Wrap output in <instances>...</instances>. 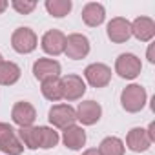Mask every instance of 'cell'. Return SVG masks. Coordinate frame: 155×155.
Returning a JSON list of instances; mask_svg holds the SVG:
<instances>
[{"instance_id":"cell-1","label":"cell","mask_w":155,"mask_h":155,"mask_svg":"<svg viewBox=\"0 0 155 155\" xmlns=\"http://www.w3.org/2000/svg\"><path fill=\"white\" fill-rule=\"evenodd\" d=\"M146 99H148L146 90H144L142 86H139V84H130V86H126V88L122 90V93H120V104H122V108H124L126 111H130V113L140 111V110L144 108V104H146Z\"/></svg>"},{"instance_id":"cell-2","label":"cell","mask_w":155,"mask_h":155,"mask_svg":"<svg viewBox=\"0 0 155 155\" xmlns=\"http://www.w3.org/2000/svg\"><path fill=\"white\" fill-rule=\"evenodd\" d=\"M115 71L119 77L122 79H137L142 71V64H140V58L133 53H122L119 55V58L115 60Z\"/></svg>"},{"instance_id":"cell-3","label":"cell","mask_w":155,"mask_h":155,"mask_svg":"<svg viewBox=\"0 0 155 155\" xmlns=\"http://www.w3.org/2000/svg\"><path fill=\"white\" fill-rule=\"evenodd\" d=\"M37 44H38V38H37L35 31L29 28H18L11 35V46L17 53H22V55L31 53V51H35Z\"/></svg>"},{"instance_id":"cell-4","label":"cell","mask_w":155,"mask_h":155,"mask_svg":"<svg viewBox=\"0 0 155 155\" xmlns=\"http://www.w3.org/2000/svg\"><path fill=\"white\" fill-rule=\"evenodd\" d=\"M62 99L66 101H79L86 93V82L79 75H64L60 79Z\"/></svg>"},{"instance_id":"cell-5","label":"cell","mask_w":155,"mask_h":155,"mask_svg":"<svg viewBox=\"0 0 155 155\" xmlns=\"http://www.w3.org/2000/svg\"><path fill=\"white\" fill-rule=\"evenodd\" d=\"M64 53L73 58V60H81L90 53V40L86 35L81 33H71L69 37H66V48Z\"/></svg>"},{"instance_id":"cell-6","label":"cell","mask_w":155,"mask_h":155,"mask_svg":"<svg viewBox=\"0 0 155 155\" xmlns=\"http://www.w3.org/2000/svg\"><path fill=\"white\" fill-rule=\"evenodd\" d=\"M49 122L55 126V128H68V126H73L75 120H77V111L69 106V104H55L51 110H49V115H48Z\"/></svg>"},{"instance_id":"cell-7","label":"cell","mask_w":155,"mask_h":155,"mask_svg":"<svg viewBox=\"0 0 155 155\" xmlns=\"http://www.w3.org/2000/svg\"><path fill=\"white\" fill-rule=\"evenodd\" d=\"M84 77H86V81H88L90 86H93V88H104L111 81V69L106 64L95 62V64H90L84 69Z\"/></svg>"},{"instance_id":"cell-8","label":"cell","mask_w":155,"mask_h":155,"mask_svg":"<svg viewBox=\"0 0 155 155\" xmlns=\"http://www.w3.org/2000/svg\"><path fill=\"white\" fill-rule=\"evenodd\" d=\"M106 33H108V38H110L111 42L122 44V42H126V40L131 37V22H128V20L122 18V17L111 18V20L108 22Z\"/></svg>"},{"instance_id":"cell-9","label":"cell","mask_w":155,"mask_h":155,"mask_svg":"<svg viewBox=\"0 0 155 155\" xmlns=\"http://www.w3.org/2000/svg\"><path fill=\"white\" fill-rule=\"evenodd\" d=\"M75 111H77V120H81L84 126H91V124L99 122L101 115H102V108L95 101H84V102H81L79 108H77Z\"/></svg>"},{"instance_id":"cell-10","label":"cell","mask_w":155,"mask_h":155,"mask_svg":"<svg viewBox=\"0 0 155 155\" xmlns=\"http://www.w3.org/2000/svg\"><path fill=\"white\" fill-rule=\"evenodd\" d=\"M42 49L48 53V55H60L64 53V48H66V35L58 29H49L48 33H44L42 37V42H40Z\"/></svg>"},{"instance_id":"cell-11","label":"cell","mask_w":155,"mask_h":155,"mask_svg":"<svg viewBox=\"0 0 155 155\" xmlns=\"http://www.w3.org/2000/svg\"><path fill=\"white\" fill-rule=\"evenodd\" d=\"M11 119L15 124H18L20 128H28V126H33L35 119H37V111L33 108V104L26 102V101H20L13 106L11 110Z\"/></svg>"},{"instance_id":"cell-12","label":"cell","mask_w":155,"mask_h":155,"mask_svg":"<svg viewBox=\"0 0 155 155\" xmlns=\"http://www.w3.org/2000/svg\"><path fill=\"white\" fill-rule=\"evenodd\" d=\"M60 64L53 58H38L33 64V75L37 81H46V79H53V77L60 75Z\"/></svg>"},{"instance_id":"cell-13","label":"cell","mask_w":155,"mask_h":155,"mask_svg":"<svg viewBox=\"0 0 155 155\" xmlns=\"http://www.w3.org/2000/svg\"><path fill=\"white\" fill-rule=\"evenodd\" d=\"M131 35L140 42H150L155 37V22L150 17H139L131 22Z\"/></svg>"},{"instance_id":"cell-14","label":"cell","mask_w":155,"mask_h":155,"mask_svg":"<svg viewBox=\"0 0 155 155\" xmlns=\"http://www.w3.org/2000/svg\"><path fill=\"white\" fill-rule=\"evenodd\" d=\"M62 142L69 150H81L86 144V131L81 126H77V124L68 126L62 131Z\"/></svg>"},{"instance_id":"cell-15","label":"cell","mask_w":155,"mask_h":155,"mask_svg":"<svg viewBox=\"0 0 155 155\" xmlns=\"http://www.w3.org/2000/svg\"><path fill=\"white\" fill-rule=\"evenodd\" d=\"M126 144H128V148L131 151L140 153V151H146L151 146V139L148 137V133H146L144 128H133V130L128 131Z\"/></svg>"},{"instance_id":"cell-16","label":"cell","mask_w":155,"mask_h":155,"mask_svg":"<svg viewBox=\"0 0 155 155\" xmlns=\"http://www.w3.org/2000/svg\"><path fill=\"white\" fill-rule=\"evenodd\" d=\"M106 18V9L102 4L99 2H90L82 8V20L86 22V26L90 28H97L104 22Z\"/></svg>"},{"instance_id":"cell-17","label":"cell","mask_w":155,"mask_h":155,"mask_svg":"<svg viewBox=\"0 0 155 155\" xmlns=\"http://www.w3.org/2000/svg\"><path fill=\"white\" fill-rule=\"evenodd\" d=\"M20 79V68L15 62H0V84L2 86H13Z\"/></svg>"},{"instance_id":"cell-18","label":"cell","mask_w":155,"mask_h":155,"mask_svg":"<svg viewBox=\"0 0 155 155\" xmlns=\"http://www.w3.org/2000/svg\"><path fill=\"white\" fill-rule=\"evenodd\" d=\"M42 95L51 101V102H57L62 99V88H60V77H53V79H46L42 81Z\"/></svg>"},{"instance_id":"cell-19","label":"cell","mask_w":155,"mask_h":155,"mask_svg":"<svg viewBox=\"0 0 155 155\" xmlns=\"http://www.w3.org/2000/svg\"><path fill=\"white\" fill-rule=\"evenodd\" d=\"M18 139H20L22 146H26V148H29V150H37V148H40L38 128H35V126L20 128V130H18Z\"/></svg>"},{"instance_id":"cell-20","label":"cell","mask_w":155,"mask_h":155,"mask_svg":"<svg viewBox=\"0 0 155 155\" xmlns=\"http://www.w3.org/2000/svg\"><path fill=\"white\" fill-rule=\"evenodd\" d=\"M97 151L99 155H124V142L119 137H106Z\"/></svg>"},{"instance_id":"cell-21","label":"cell","mask_w":155,"mask_h":155,"mask_svg":"<svg viewBox=\"0 0 155 155\" xmlns=\"http://www.w3.org/2000/svg\"><path fill=\"white\" fill-rule=\"evenodd\" d=\"M44 6H46L48 13H49L51 17H55V18L66 17V15L71 11V8H73L71 0H46Z\"/></svg>"},{"instance_id":"cell-22","label":"cell","mask_w":155,"mask_h":155,"mask_svg":"<svg viewBox=\"0 0 155 155\" xmlns=\"http://www.w3.org/2000/svg\"><path fill=\"white\" fill-rule=\"evenodd\" d=\"M38 137H40V148L42 150L55 148L60 140L58 133L53 128H48V126H38Z\"/></svg>"},{"instance_id":"cell-23","label":"cell","mask_w":155,"mask_h":155,"mask_svg":"<svg viewBox=\"0 0 155 155\" xmlns=\"http://www.w3.org/2000/svg\"><path fill=\"white\" fill-rule=\"evenodd\" d=\"M0 151L6 153V155H22L24 146H22L20 139L17 137V133H15V135H9V137H6V139L0 140Z\"/></svg>"},{"instance_id":"cell-24","label":"cell","mask_w":155,"mask_h":155,"mask_svg":"<svg viewBox=\"0 0 155 155\" xmlns=\"http://www.w3.org/2000/svg\"><path fill=\"white\" fill-rule=\"evenodd\" d=\"M13 9L20 15H29L35 8H37V2H33V0H13L11 2Z\"/></svg>"},{"instance_id":"cell-25","label":"cell","mask_w":155,"mask_h":155,"mask_svg":"<svg viewBox=\"0 0 155 155\" xmlns=\"http://www.w3.org/2000/svg\"><path fill=\"white\" fill-rule=\"evenodd\" d=\"M9 135H15V130L11 124H6V122H0V140L9 137Z\"/></svg>"},{"instance_id":"cell-26","label":"cell","mask_w":155,"mask_h":155,"mask_svg":"<svg viewBox=\"0 0 155 155\" xmlns=\"http://www.w3.org/2000/svg\"><path fill=\"white\" fill-rule=\"evenodd\" d=\"M153 130H155V124H153V122H151V124H150V126H148V130H146V133H148V137H150V139H151V142H153V140H155V131H153Z\"/></svg>"},{"instance_id":"cell-27","label":"cell","mask_w":155,"mask_h":155,"mask_svg":"<svg viewBox=\"0 0 155 155\" xmlns=\"http://www.w3.org/2000/svg\"><path fill=\"white\" fill-rule=\"evenodd\" d=\"M148 60L153 64L155 62V57H153V44H150V48H148Z\"/></svg>"},{"instance_id":"cell-28","label":"cell","mask_w":155,"mask_h":155,"mask_svg":"<svg viewBox=\"0 0 155 155\" xmlns=\"http://www.w3.org/2000/svg\"><path fill=\"white\" fill-rule=\"evenodd\" d=\"M8 8H9V2H6V0H0V15H2Z\"/></svg>"},{"instance_id":"cell-29","label":"cell","mask_w":155,"mask_h":155,"mask_svg":"<svg viewBox=\"0 0 155 155\" xmlns=\"http://www.w3.org/2000/svg\"><path fill=\"white\" fill-rule=\"evenodd\" d=\"M82 155H99V151H97L95 148H90V150H86Z\"/></svg>"},{"instance_id":"cell-30","label":"cell","mask_w":155,"mask_h":155,"mask_svg":"<svg viewBox=\"0 0 155 155\" xmlns=\"http://www.w3.org/2000/svg\"><path fill=\"white\" fill-rule=\"evenodd\" d=\"M0 62H4V58H2V55H0Z\"/></svg>"}]
</instances>
